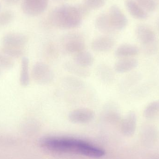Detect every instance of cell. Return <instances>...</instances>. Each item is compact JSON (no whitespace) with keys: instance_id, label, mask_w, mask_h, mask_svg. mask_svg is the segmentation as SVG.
Instances as JSON below:
<instances>
[{"instance_id":"5","label":"cell","mask_w":159,"mask_h":159,"mask_svg":"<svg viewBox=\"0 0 159 159\" xmlns=\"http://www.w3.org/2000/svg\"><path fill=\"white\" fill-rule=\"evenodd\" d=\"M48 0H23L21 9L24 14L35 17L43 14L47 8Z\"/></svg>"},{"instance_id":"14","label":"cell","mask_w":159,"mask_h":159,"mask_svg":"<svg viewBox=\"0 0 159 159\" xmlns=\"http://www.w3.org/2000/svg\"><path fill=\"white\" fill-rule=\"evenodd\" d=\"M63 66L65 70L77 77L87 78L91 74L90 71L88 68L80 66L74 61H67Z\"/></svg>"},{"instance_id":"23","label":"cell","mask_w":159,"mask_h":159,"mask_svg":"<svg viewBox=\"0 0 159 159\" xmlns=\"http://www.w3.org/2000/svg\"><path fill=\"white\" fill-rule=\"evenodd\" d=\"M15 18V14L10 10L0 12V28L9 25Z\"/></svg>"},{"instance_id":"13","label":"cell","mask_w":159,"mask_h":159,"mask_svg":"<svg viewBox=\"0 0 159 159\" xmlns=\"http://www.w3.org/2000/svg\"><path fill=\"white\" fill-rule=\"evenodd\" d=\"M138 64V61L133 57L120 58L115 63L114 70L118 73H124L132 70Z\"/></svg>"},{"instance_id":"15","label":"cell","mask_w":159,"mask_h":159,"mask_svg":"<svg viewBox=\"0 0 159 159\" xmlns=\"http://www.w3.org/2000/svg\"><path fill=\"white\" fill-rule=\"evenodd\" d=\"M95 25L98 30L105 34L116 32L111 25L108 14L103 13L99 15L95 20Z\"/></svg>"},{"instance_id":"10","label":"cell","mask_w":159,"mask_h":159,"mask_svg":"<svg viewBox=\"0 0 159 159\" xmlns=\"http://www.w3.org/2000/svg\"><path fill=\"white\" fill-rule=\"evenodd\" d=\"M115 41L109 35H102L94 39L91 43V48L97 52H107L114 48Z\"/></svg>"},{"instance_id":"2","label":"cell","mask_w":159,"mask_h":159,"mask_svg":"<svg viewBox=\"0 0 159 159\" xmlns=\"http://www.w3.org/2000/svg\"><path fill=\"white\" fill-rule=\"evenodd\" d=\"M83 19L76 5L63 4L57 7L50 12L48 17L49 23L61 30L78 28Z\"/></svg>"},{"instance_id":"35","label":"cell","mask_w":159,"mask_h":159,"mask_svg":"<svg viewBox=\"0 0 159 159\" xmlns=\"http://www.w3.org/2000/svg\"><path fill=\"white\" fill-rule=\"evenodd\" d=\"M59 1H61V0H59Z\"/></svg>"},{"instance_id":"4","label":"cell","mask_w":159,"mask_h":159,"mask_svg":"<svg viewBox=\"0 0 159 159\" xmlns=\"http://www.w3.org/2000/svg\"><path fill=\"white\" fill-rule=\"evenodd\" d=\"M32 77L36 83L46 85L51 83L54 79V74L49 65L43 62L34 64L32 70Z\"/></svg>"},{"instance_id":"7","label":"cell","mask_w":159,"mask_h":159,"mask_svg":"<svg viewBox=\"0 0 159 159\" xmlns=\"http://www.w3.org/2000/svg\"><path fill=\"white\" fill-rule=\"evenodd\" d=\"M28 37L25 34L19 33H10L3 37L2 46L22 48L28 43Z\"/></svg>"},{"instance_id":"29","label":"cell","mask_w":159,"mask_h":159,"mask_svg":"<svg viewBox=\"0 0 159 159\" xmlns=\"http://www.w3.org/2000/svg\"><path fill=\"white\" fill-rule=\"evenodd\" d=\"M105 116L107 119L114 122L120 121L121 119L120 114L117 110L114 108H109L107 110Z\"/></svg>"},{"instance_id":"6","label":"cell","mask_w":159,"mask_h":159,"mask_svg":"<svg viewBox=\"0 0 159 159\" xmlns=\"http://www.w3.org/2000/svg\"><path fill=\"white\" fill-rule=\"evenodd\" d=\"M108 14L111 25L115 31L122 30L126 28L128 23L127 17L117 6H112Z\"/></svg>"},{"instance_id":"8","label":"cell","mask_w":159,"mask_h":159,"mask_svg":"<svg viewBox=\"0 0 159 159\" xmlns=\"http://www.w3.org/2000/svg\"><path fill=\"white\" fill-rule=\"evenodd\" d=\"M136 34L143 46L152 43L158 40L154 30L147 24H140L137 25Z\"/></svg>"},{"instance_id":"12","label":"cell","mask_w":159,"mask_h":159,"mask_svg":"<svg viewBox=\"0 0 159 159\" xmlns=\"http://www.w3.org/2000/svg\"><path fill=\"white\" fill-rule=\"evenodd\" d=\"M136 114L133 111H130L121 120V129L122 133L127 136L133 135L136 129Z\"/></svg>"},{"instance_id":"17","label":"cell","mask_w":159,"mask_h":159,"mask_svg":"<svg viewBox=\"0 0 159 159\" xmlns=\"http://www.w3.org/2000/svg\"><path fill=\"white\" fill-rule=\"evenodd\" d=\"M139 49L136 46L129 44H123L119 46L115 52V55L120 58L133 57L137 56Z\"/></svg>"},{"instance_id":"34","label":"cell","mask_w":159,"mask_h":159,"mask_svg":"<svg viewBox=\"0 0 159 159\" xmlns=\"http://www.w3.org/2000/svg\"><path fill=\"white\" fill-rule=\"evenodd\" d=\"M0 74H1V71H0Z\"/></svg>"},{"instance_id":"16","label":"cell","mask_w":159,"mask_h":159,"mask_svg":"<svg viewBox=\"0 0 159 159\" xmlns=\"http://www.w3.org/2000/svg\"><path fill=\"white\" fill-rule=\"evenodd\" d=\"M125 4L128 12L134 18L143 20L147 18V12L134 0H126Z\"/></svg>"},{"instance_id":"21","label":"cell","mask_w":159,"mask_h":159,"mask_svg":"<svg viewBox=\"0 0 159 159\" xmlns=\"http://www.w3.org/2000/svg\"><path fill=\"white\" fill-rule=\"evenodd\" d=\"M97 73L100 79L105 82H111L114 80V74L111 69L105 65H100L97 69Z\"/></svg>"},{"instance_id":"30","label":"cell","mask_w":159,"mask_h":159,"mask_svg":"<svg viewBox=\"0 0 159 159\" xmlns=\"http://www.w3.org/2000/svg\"><path fill=\"white\" fill-rule=\"evenodd\" d=\"M20 0H3L6 4L8 5H14L19 2Z\"/></svg>"},{"instance_id":"18","label":"cell","mask_w":159,"mask_h":159,"mask_svg":"<svg viewBox=\"0 0 159 159\" xmlns=\"http://www.w3.org/2000/svg\"><path fill=\"white\" fill-rule=\"evenodd\" d=\"M73 61L78 65L85 68H89L92 66L94 59L91 53L86 50L75 54Z\"/></svg>"},{"instance_id":"28","label":"cell","mask_w":159,"mask_h":159,"mask_svg":"<svg viewBox=\"0 0 159 159\" xmlns=\"http://www.w3.org/2000/svg\"><path fill=\"white\" fill-rule=\"evenodd\" d=\"M83 4L91 10L99 9L104 6L105 0H83Z\"/></svg>"},{"instance_id":"1","label":"cell","mask_w":159,"mask_h":159,"mask_svg":"<svg viewBox=\"0 0 159 159\" xmlns=\"http://www.w3.org/2000/svg\"><path fill=\"white\" fill-rule=\"evenodd\" d=\"M41 145L45 148L55 152L73 153L89 157H103V149L88 142L74 138L49 137L44 138Z\"/></svg>"},{"instance_id":"11","label":"cell","mask_w":159,"mask_h":159,"mask_svg":"<svg viewBox=\"0 0 159 159\" xmlns=\"http://www.w3.org/2000/svg\"><path fill=\"white\" fill-rule=\"evenodd\" d=\"M157 137V131L155 126L150 124L144 125L140 132L142 143L146 146H150L155 143Z\"/></svg>"},{"instance_id":"20","label":"cell","mask_w":159,"mask_h":159,"mask_svg":"<svg viewBox=\"0 0 159 159\" xmlns=\"http://www.w3.org/2000/svg\"><path fill=\"white\" fill-rule=\"evenodd\" d=\"M143 116L147 119H153L159 115V101L151 102L143 111Z\"/></svg>"},{"instance_id":"33","label":"cell","mask_w":159,"mask_h":159,"mask_svg":"<svg viewBox=\"0 0 159 159\" xmlns=\"http://www.w3.org/2000/svg\"><path fill=\"white\" fill-rule=\"evenodd\" d=\"M158 27H159V22H158Z\"/></svg>"},{"instance_id":"25","label":"cell","mask_w":159,"mask_h":159,"mask_svg":"<svg viewBox=\"0 0 159 159\" xmlns=\"http://www.w3.org/2000/svg\"><path fill=\"white\" fill-rule=\"evenodd\" d=\"M136 1L137 3L145 11L153 12L157 8V4L155 0H136Z\"/></svg>"},{"instance_id":"19","label":"cell","mask_w":159,"mask_h":159,"mask_svg":"<svg viewBox=\"0 0 159 159\" xmlns=\"http://www.w3.org/2000/svg\"><path fill=\"white\" fill-rule=\"evenodd\" d=\"M20 81V85L23 87H27L30 84L29 60L28 58L26 57H24L21 60Z\"/></svg>"},{"instance_id":"32","label":"cell","mask_w":159,"mask_h":159,"mask_svg":"<svg viewBox=\"0 0 159 159\" xmlns=\"http://www.w3.org/2000/svg\"><path fill=\"white\" fill-rule=\"evenodd\" d=\"M1 4H0V10H1Z\"/></svg>"},{"instance_id":"27","label":"cell","mask_w":159,"mask_h":159,"mask_svg":"<svg viewBox=\"0 0 159 159\" xmlns=\"http://www.w3.org/2000/svg\"><path fill=\"white\" fill-rule=\"evenodd\" d=\"M159 49V42L157 40L156 42L145 46H143V50L144 54L148 56L155 55Z\"/></svg>"},{"instance_id":"26","label":"cell","mask_w":159,"mask_h":159,"mask_svg":"<svg viewBox=\"0 0 159 159\" xmlns=\"http://www.w3.org/2000/svg\"><path fill=\"white\" fill-rule=\"evenodd\" d=\"M14 62L11 57L2 52L0 53V68L10 70L14 67Z\"/></svg>"},{"instance_id":"24","label":"cell","mask_w":159,"mask_h":159,"mask_svg":"<svg viewBox=\"0 0 159 159\" xmlns=\"http://www.w3.org/2000/svg\"><path fill=\"white\" fill-rule=\"evenodd\" d=\"M1 51L3 53L10 57H20L23 54L22 48H12L2 46Z\"/></svg>"},{"instance_id":"31","label":"cell","mask_w":159,"mask_h":159,"mask_svg":"<svg viewBox=\"0 0 159 159\" xmlns=\"http://www.w3.org/2000/svg\"><path fill=\"white\" fill-rule=\"evenodd\" d=\"M157 61H158V63L159 64V55L158 57Z\"/></svg>"},{"instance_id":"22","label":"cell","mask_w":159,"mask_h":159,"mask_svg":"<svg viewBox=\"0 0 159 159\" xmlns=\"http://www.w3.org/2000/svg\"><path fill=\"white\" fill-rule=\"evenodd\" d=\"M63 83L66 87L71 89H77L83 88L84 83L78 77L73 76H68L64 77Z\"/></svg>"},{"instance_id":"3","label":"cell","mask_w":159,"mask_h":159,"mask_svg":"<svg viewBox=\"0 0 159 159\" xmlns=\"http://www.w3.org/2000/svg\"><path fill=\"white\" fill-rule=\"evenodd\" d=\"M61 43L63 49L67 53L75 54L86 49L85 40L80 33L72 32L62 36Z\"/></svg>"},{"instance_id":"9","label":"cell","mask_w":159,"mask_h":159,"mask_svg":"<svg viewBox=\"0 0 159 159\" xmlns=\"http://www.w3.org/2000/svg\"><path fill=\"white\" fill-rule=\"evenodd\" d=\"M95 114L93 110L88 108H79L72 110L69 114V118L75 123H86L91 121Z\"/></svg>"}]
</instances>
